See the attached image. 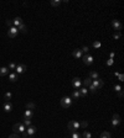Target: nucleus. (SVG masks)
<instances>
[{
	"instance_id": "nucleus-1",
	"label": "nucleus",
	"mask_w": 124,
	"mask_h": 138,
	"mask_svg": "<svg viewBox=\"0 0 124 138\" xmlns=\"http://www.w3.org/2000/svg\"><path fill=\"white\" fill-rule=\"evenodd\" d=\"M13 130H14V133H23V132H25L26 131V127L23 125V122H17V123H15L14 126H13Z\"/></svg>"
},
{
	"instance_id": "nucleus-2",
	"label": "nucleus",
	"mask_w": 124,
	"mask_h": 138,
	"mask_svg": "<svg viewBox=\"0 0 124 138\" xmlns=\"http://www.w3.org/2000/svg\"><path fill=\"white\" fill-rule=\"evenodd\" d=\"M71 105H72V99H71V98L65 96V98L61 99V106H62L63 109H68Z\"/></svg>"
},
{
	"instance_id": "nucleus-3",
	"label": "nucleus",
	"mask_w": 124,
	"mask_h": 138,
	"mask_svg": "<svg viewBox=\"0 0 124 138\" xmlns=\"http://www.w3.org/2000/svg\"><path fill=\"white\" fill-rule=\"evenodd\" d=\"M67 127H68V130L71 132H76L79 128V122H77V121H70Z\"/></svg>"
},
{
	"instance_id": "nucleus-4",
	"label": "nucleus",
	"mask_w": 124,
	"mask_h": 138,
	"mask_svg": "<svg viewBox=\"0 0 124 138\" xmlns=\"http://www.w3.org/2000/svg\"><path fill=\"white\" fill-rule=\"evenodd\" d=\"M17 33H19V30H17V27H15V26L10 27V28L8 30V37H10V38H15Z\"/></svg>"
},
{
	"instance_id": "nucleus-5",
	"label": "nucleus",
	"mask_w": 124,
	"mask_h": 138,
	"mask_svg": "<svg viewBox=\"0 0 124 138\" xmlns=\"http://www.w3.org/2000/svg\"><path fill=\"white\" fill-rule=\"evenodd\" d=\"M82 59H83V63H85V64H87V66H91L92 63H93V60H94V58H93V56H91L89 53H88V54H85V56H82Z\"/></svg>"
},
{
	"instance_id": "nucleus-6",
	"label": "nucleus",
	"mask_w": 124,
	"mask_h": 138,
	"mask_svg": "<svg viewBox=\"0 0 124 138\" xmlns=\"http://www.w3.org/2000/svg\"><path fill=\"white\" fill-rule=\"evenodd\" d=\"M27 69V67L25 66V64H17L16 66V68H15V73L17 74H23V73H25V70Z\"/></svg>"
},
{
	"instance_id": "nucleus-7",
	"label": "nucleus",
	"mask_w": 124,
	"mask_h": 138,
	"mask_svg": "<svg viewBox=\"0 0 124 138\" xmlns=\"http://www.w3.org/2000/svg\"><path fill=\"white\" fill-rule=\"evenodd\" d=\"M26 133H27V137H34V134L36 133V127L32 125L26 127Z\"/></svg>"
},
{
	"instance_id": "nucleus-8",
	"label": "nucleus",
	"mask_w": 124,
	"mask_h": 138,
	"mask_svg": "<svg viewBox=\"0 0 124 138\" xmlns=\"http://www.w3.org/2000/svg\"><path fill=\"white\" fill-rule=\"evenodd\" d=\"M119 123H120V116H119L118 113H114V115H113V121H112V126H113V127H114V128H116V127H117Z\"/></svg>"
},
{
	"instance_id": "nucleus-9",
	"label": "nucleus",
	"mask_w": 124,
	"mask_h": 138,
	"mask_svg": "<svg viewBox=\"0 0 124 138\" xmlns=\"http://www.w3.org/2000/svg\"><path fill=\"white\" fill-rule=\"evenodd\" d=\"M92 85L94 86L96 89H101L103 85H104V81H103L102 79H96L94 81H92Z\"/></svg>"
},
{
	"instance_id": "nucleus-10",
	"label": "nucleus",
	"mask_w": 124,
	"mask_h": 138,
	"mask_svg": "<svg viewBox=\"0 0 124 138\" xmlns=\"http://www.w3.org/2000/svg\"><path fill=\"white\" fill-rule=\"evenodd\" d=\"M82 85V81L79 80V78H75V79H72V86L76 88V89H79Z\"/></svg>"
},
{
	"instance_id": "nucleus-11",
	"label": "nucleus",
	"mask_w": 124,
	"mask_h": 138,
	"mask_svg": "<svg viewBox=\"0 0 124 138\" xmlns=\"http://www.w3.org/2000/svg\"><path fill=\"white\" fill-rule=\"evenodd\" d=\"M112 26H113V28L117 30V31H120L122 30V24L119 22V20H113L112 21Z\"/></svg>"
},
{
	"instance_id": "nucleus-12",
	"label": "nucleus",
	"mask_w": 124,
	"mask_h": 138,
	"mask_svg": "<svg viewBox=\"0 0 124 138\" xmlns=\"http://www.w3.org/2000/svg\"><path fill=\"white\" fill-rule=\"evenodd\" d=\"M3 109H4L5 112H10V111L13 110V104L10 102V101H5V104H4V106H3Z\"/></svg>"
},
{
	"instance_id": "nucleus-13",
	"label": "nucleus",
	"mask_w": 124,
	"mask_h": 138,
	"mask_svg": "<svg viewBox=\"0 0 124 138\" xmlns=\"http://www.w3.org/2000/svg\"><path fill=\"white\" fill-rule=\"evenodd\" d=\"M23 24H24L23 19H21V17H19V16H17V17H15V19L13 20V25H14L15 27H19L20 25H23Z\"/></svg>"
},
{
	"instance_id": "nucleus-14",
	"label": "nucleus",
	"mask_w": 124,
	"mask_h": 138,
	"mask_svg": "<svg viewBox=\"0 0 124 138\" xmlns=\"http://www.w3.org/2000/svg\"><path fill=\"white\" fill-rule=\"evenodd\" d=\"M34 116H35V111H34V110H26L25 113H24V117H25V118H29V120L32 118Z\"/></svg>"
},
{
	"instance_id": "nucleus-15",
	"label": "nucleus",
	"mask_w": 124,
	"mask_h": 138,
	"mask_svg": "<svg viewBox=\"0 0 124 138\" xmlns=\"http://www.w3.org/2000/svg\"><path fill=\"white\" fill-rule=\"evenodd\" d=\"M72 56H73L75 58H82V56H83V53H82V51L81 49H75L73 52H72Z\"/></svg>"
},
{
	"instance_id": "nucleus-16",
	"label": "nucleus",
	"mask_w": 124,
	"mask_h": 138,
	"mask_svg": "<svg viewBox=\"0 0 124 138\" xmlns=\"http://www.w3.org/2000/svg\"><path fill=\"white\" fill-rule=\"evenodd\" d=\"M89 79H99V74L97 73V72H94V70H91L89 72Z\"/></svg>"
},
{
	"instance_id": "nucleus-17",
	"label": "nucleus",
	"mask_w": 124,
	"mask_h": 138,
	"mask_svg": "<svg viewBox=\"0 0 124 138\" xmlns=\"http://www.w3.org/2000/svg\"><path fill=\"white\" fill-rule=\"evenodd\" d=\"M87 94H88V90H87V88H79V95H81V98H85V96H87Z\"/></svg>"
},
{
	"instance_id": "nucleus-18",
	"label": "nucleus",
	"mask_w": 124,
	"mask_h": 138,
	"mask_svg": "<svg viewBox=\"0 0 124 138\" xmlns=\"http://www.w3.org/2000/svg\"><path fill=\"white\" fill-rule=\"evenodd\" d=\"M17 30H19V32L26 33V32H27V26H26L25 24H23V25H20V26L17 27Z\"/></svg>"
},
{
	"instance_id": "nucleus-19",
	"label": "nucleus",
	"mask_w": 124,
	"mask_h": 138,
	"mask_svg": "<svg viewBox=\"0 0 124 138\" xmlns=\"http://www.w3.org/2000/svg\"><path fill=\"white\" fill-rule=\"evenodd\" d=\"M8 72H9V69H8L6 67H1V68H0V77L8 75Z\"/></svg>"
},
{
	"instance_id": "nucleus-20",
	"label": "nucleus",
	"mask_w": 124,
	"mask_h": 138,
	"mask_svg": "<svg viewBox=\"0 0 124 138\" xmlns=\"http://www.w3.org/2000/svg\"><path fill=\"white\" fill-rule=\"evenodd\" d=\"M9 80L10 81H16L17 80V74L16 73H11V74H9Z\"/></svg>"
},
{
	"instance_id": "nucleus-21",
	"label": "nucleus",
	"mask_w": 124,
	"mask_h": 138,
	"mask_svg": "<svg viewBox=\"0 0 124 138\" xmlns=\"http://www.w3.org/2000/svg\"><path fill=\"white\" fill-rule=\"evenodd\" d=\"M26 109H27V110H35V109H36V105H35L34 102H27V104H26Z\"/></svg>"
},
{
	"instance_id": "nucleus-22",
	"label": "nucleus",
	"mask_w": 124,
	"mask_h": 138,
	"mask_svg": "<svg viewBox=\"0 0 124 138\" xmlns=\"http://www.w3.org/2000/svg\"><path fill=\"white\" fill-rule=\"evenodd\" d=\"M23 125H24L25 127H29V126H31L32 123H31V120H29V118H25V117H24V120H23Z\"/></svg>"
},
{
	"instance_id": "nucleus-23",
	"label": "nucleus",
	"mask_w": 124,
	"mask_h": 138,
	"mask_svg": "<svg viewBox=\"0 0 124 138\" xmlns=\"http://www.w3.org/2000/svg\"><path fill=\"white\" fill-rule=\"evenodd\" d=\"M92 84V79H89V78H87V79H85L83 80V85H85V88H87V86H89Z\"/></svg>"
},
{
	"instance_id": "nucleus-24",
	"label": "nucleus",
	"mask_w": 124,
	"mask_h": 138,
	"mask_svg": "<svg viewBox=\"0 0 124 138\" xmlns=\"http://www.w3.org/2000/svg\"><path fill=\"white\" fill-rule=\"evenodd\" d=\"M11 96H13V94L10 92V91H8V92L4 95V99H5V101H10V99H11Z\"/></svg>"
},
{
	"instance_id": "nucleus-25",
	"label": "nucleus",
	"mask_w": 124,
	"mask_h": 138,
	"mask_svg": "<svg viewBox=\"0 0 124 138\" xmlns=\"http://www.w3.org/2000/svg\"><path fill=\"white\" fill-rule=\"evenodd\" d=\"M72 98H73V99H79V98H81L79 91H78V90H75L73 92H72Z\"/></svg>"
},
{
	"instance_id": "nucleus-26",
	"label": "nucleus",
	"mask_w": 124,
	"mask_h": 138,
	"mask_svg": "<svg viewBox=\"0 0 124 138\" xmlns=\"http://www.w3.org/2000/svg\"><path fill=\"white\" fill-rule=\"evenodd\" d=\"M101 138H110V133L109 132H103L102 134H101Z\"/></svg>"
},
{
	"instance_id": "nucleus-27",
	"label": "nucleus",
	"mask_w": 124,
	"mask_h": 138,
	"mask_svg": "<svg viewBox=\"0 0 124 138\" xmlns=\"http://www.w3.org/2000/svg\"><path fill=\"white\" fill-rule=\"evenodd\" d=\"M79 127H82V128H87V127H88V122L87 121H82L79 123Z\"/></svg>"
},
{
	"instance_id": "nucleus-28",
	"label": "nucleus",
	"mask_w": 124,
	"mask_h": 138,
	"mask_svg": "<svg viewBox=\"0 0 124 138\" xmlns=\"http://www.w3.org/2000/svg\"><path fill=\"white\" fill-rule=\"evenodd\" d=\"M114 74H116V77H118V78H119V80H120V81H123V80H124V75H123V74H120V73H118V72H116Z\"/></svg>"
},
{
	"instance_id": "nucleus-29",
	"label": "nucleus",
	"mask_w": 124,
	"mask_h": 138,
	"mask_svg": "<svg viewBox=\"0 0 124 138\" xmlns=\"http://www.w3.org/2000/svg\"><path fill=\"white\" fill-rule=\"evenodd\" d=\"M60 4H61L60 0H52V1H51V5H52V6H58Z\"/></svg>"
},
{
	"instance_id": "nucleus-30",
	"label": "nucleus",
	"mask_w": 124,
	"mask_h": 138,
	"mask_svg": "<svg viewBox=\"0 0 124 138\" xmlns=\"http://www.w3.org/2000/svg\"><path fill=\"white\" fill-rule=\"evenodd\" d=\"M82 53H86V54H88V53H89V48L87 47V46H85V47H82Z\"/></svg>"
},
{
	"instance_id": "nucleus-31",
	"label": "nucleus",
	"mask_w": 124,
	"mask_h": 138,
	"mask_svg": "<svg viewBox=\"0 0 124 138\" xmlns=\"http://www.w3.org/2000/svg\"><path fill=\"white\" fill-rule=\"evenodd\" d=\"M5 24H6V26H8L9 28L14 26V25H13V20H6V22H5Z\"/></svg>"
},
{
	"instance_id": "nucleus-32",
	"label": "nucleus",
	"mask_w": 124,
	"mask_h": 138,
	"mask_svg": "<svg viewBox=\"0 0 124 138\" xmlns=\"http://www.w3.org/2000/svg\"><path fill=\"white\" fill-rule=\"evenodd\" d=\"M82 136H83V138H91V137H92V136H91V133H89L88 131H85Z\"/></svg>"
},
{
	"instance_id": "nucleus-33",
	"label": "nucleus",
	"mask_w": 124,
	"mask_h": 138,
	"mask_svg": "<svg viewBox=\"0 0 124 138\" xmlns=\"http://www.w3.org/2000/svg\"><path fill=\"white\" fill-rule=\"evenodd\" d=\"M93 47H94V48H99V47H101V42H99V41L93 42Z\"/></svg>"
},
{
	"instance_id": "nucleus-34",
	"label": "nucleus",
	"mask_w": 124,
	"mask_h": 138,
	"mask_svg": "<svg viewBox=\"0 0 124 138\" xmlns=\"http://www.w3.org/2000/svg\"><path fill=\"white\" fill-rule=\"evenodd\" d=\"M71 137H72V138H81V136H79L77 132H72V133H71Z\"/></svg>"
},
{
	"instance_id": "nucleus-35",
	"label": "nucleus",
	"mask_w": 124,
	"mask_h": 138,
	"mask_svg": "<svg viewBox=\"0 0 124 138\" xmlns=\"http://www.w3.org/2000/svg\"><path fill=\"white\" fill-rule=\"evenodd\" d=\"M15 68H16V64H15V63H10L9 67H8V69H13V70H15Z\"/></svg>"
},
{
	"instance_id": "nucleus-36",
	"label": "nucleus",
	"mask_w": 124,
	"mask_h": 138,
	"mask_svg": "<svg viewBox=\"0 0 124 138\" xmlns=\"http://www.w3.org/2000/svg\"><path fill=\"white\" fill-rule=\"evenodd\" d=\"M88 88H89V90H91V92H96V91H97V89H96L94 86H93V85H92V84H91V85H89Z\"/></svg>"
},
{
	"instance_id": "nucleus-37",
	"label": "nucleus",
	"mask_w": 124,
	"mask_h": 138,
	"mask_svg": "<svg viewBox=\"0 0 124 138\" xmlns=\"http://www.w3.org/2000/svg\"><path fill=\"white\" fill-rule=\"evenodd\" d=\"M107 66H108V67L113 66V59H110V58H109V59H107Z\"/></svg>"
},
{
	"instance_id": "nucleus-38",
	"label": "nucleus",
	"mask_w": 124,
	"mask_h": 138,
	"mask_svg": "<svg viewBox=\"0 0 124 138\" xmlns=\"http://www.w3.org/2000/svg\"><path fill=\"white\" fill-rule=\"evenodd\" d=\"M9 138H20V137H19L16 133H13V134H10V136H9Z\"/></svg>"
},
{
	"instance_id": "nucleus-39",
	"label": "nucleus",
	"mask_w": 124,
	"mask_h": 138,
	"mask_svg": "<svg viewBox=\"0 0 124 138\" xmlns=\"http://www.w3.org/2000/svg\"><path fill=\"white\" fill-rule=\"evenodd\" d=\"M114 38H116V39L120 38V33H119V32H116V33H114Z\"/></svg>"
},
{
	"instance_id": "nucleus-40",
	"label": "nucleus",
	"mask_w": 124,
	"mask_h": 138,
	"mask_svg": "<svg viewBox=\"0 0 124 138\" xmlns=\"http://www.w3.org/2000/svg\"><path fill=\"white\" fill-rule=\"evenodd\" d=\"M114 89H116V91H120V90H122L120 85H116V86H114Z\"/></svg>"
},
{
	"instance_id": "nucleus-41",
	"label": "nucleus",
	"mask_w": 124,
	"mask_h": 138,
	"mask_svg": "<svg viewBox=\"0 0 124 138\" xmlns=\"http://www.w3.org/2000/svg\"><path fill=\"white\" fill-rule=\"evenodd\" d=\"M123 95H124V94H123V91H122V90H120V91H118V96H119V98H123Z\"/></svg>"
},
{
	"instance_id": "nucleus-42",
	"label": "nucleus",
	"mask_w": 124,
	"mask_h": 138,
	"mask_svg": "<svg viewBox=\"0 0 124 138\" xmlns=\"http://www.w3.org/2000/svg\"><path fill=\"white\" fill-rule=\"evenodd\" d=\"M21 134H23V137H24V138H27V133H26V131H25V132H23Z\"/></svg>"
},
{
	"instance_id": "nucleus-43",
	"label": "nucleus",
	"mask_w": 124,
	"mask_h": 138,
	"mask_svg": "<svg viewBox=\"0 0 124 138\" xmlns=\"http://www.w3.org/2000/svg\"><path fill=\"white\" fill-rule=\"evenodd\" d=\"M113 58H114V52L110 53V59H113Z\"/></svg>"
}]
</instances>
